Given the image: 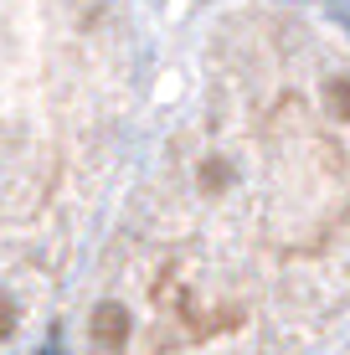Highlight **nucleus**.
Segmentation results:
<instances>
[{
    "instance_id": "f257e3e1",
    "label": "nucleus",
    "mask_w": 350,
    "mask_h": 355,
    "mask_svg": "<svg viewBox=\"0 0 350 355\" xmlns=\"http://www.w3.org/2000/svg\"><path fill=\"white\" fill-rule=\"evenodd\" d=\"M88 335H93L98 350H124L129 345V309L119 299H103L98 309H93V320H88Z\"/></svg>"
},
{
    "instance_id": "f03ea898",
    "label": "nucleus",
    "mask_w": 350,
    "mask_h": 355,
    "mask_svg": "<svg viewBox=\"0 0 350 355\" xmlns=\"http://www.w3.org/2000/svg\"><path fill=\"white\" fill-rule=\"evenodd\" d=\"M227 180H232V175H227V165L222 160H207V165H201V191H227Z\"/></svg>"
},
{
    "instance_id": "7ed1b4c3",
    "label": "nucleus",
    "mask_w": 350,
    "mask_h": 355,
    "mask_svg": "<svg viewBox=\"0 0 350 355\" xmlns=\"http://www.w3.org/2000/svg\"><path fill=\"white\" fill-rule=\"evenodd\" d=\"M330 103H335V114H340V119H350V78L330 83Z\"/></svg>"
},
{
    "instance_id": "20e7f679",
    "label": "nucleus",
    "mask_w": 350,
    "mask_h": 355,
    "mask_svg": "<svg viewBox=\"0 0 350 355\" xmlns=\"http://www.w3.org/2000/svg\"><path fill=\"white\" fill-rule=\"evenodd\" d=\"M10 335H16V304H10L6 293H0V345H6Z\"/></svg>"
}]
</instances>
